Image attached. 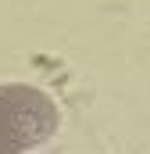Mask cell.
<instances>
[{
    "label": "cell",
    "mask_w": 150,
    "mask_h": 154,
    "mask_svg": "<svg viewBox=\"0 0 150 154\" xmlns=\"http://www.w3.org/2000/svg\"><path fill=\"white\" fill-rule=\"evenodd\" d=\"M57 104L29 82H0V154H22L57 133Z\"/></svg>",
    "instance_id": "1"
}]
</instances>
